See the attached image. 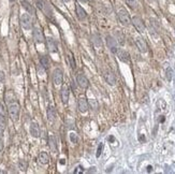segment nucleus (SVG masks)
<instances>
[{
  "mask_svg": "<svg viewBox=\"0 0 175 174\" xmlns=\"http://www.w3.org/2000/svg\"><path fill=\"white\" fill-rule=\"evenodd\" d=\"M8 111H9V115H10L12 121H16L18 119V117H20V104L17 102H9Z\"/></svg>",
  "mask_w": 175,
  "mask_h": 174,
  "instance_id": "obj_1",
  "label": "nucleus"
},
{
  "mask_svg": "<svg viewBox=\"0 0 175 174\" xmlns=\"http://www.w3.org/2000/svg\"><path fill=\"white\" fill-rule=\"evenodd\" d=\"M118 19H119V22H120L122 25H125V26H128V25H130V23H131V19H130L129 13H128L125 9H120L118 11Z\"/></svg>",
  "mask_w": 175,
  "mask_h": 174,
  "instance_id": "obj_2",
  "label": "nucleus"
},
{
  "mask_svg": "<svg viewBox=\"0 0 175 174\" xmlns=\"http://www.w3.org/2000/svg\"><path fill=\"white\" fill-rule=\"evenodd\" d=\"M132 24L133 26L136 27V29L139 31V32H144L145 31V25L143 23V20H142L140 17H138V16H134L133 18H132Z\"/></svg>",
  "mask_w": 175,
  "mask_h": 174,
  "instance_id": "obj_3",
  "label": "nucleus"
},
{
  "mask_svg": "<svg viewBox=\"0 0 175 174\" xmlns=\"http://www.w3.org/2000/svg\"><path fill=\"white\" fill-rule=\"evenodd\" d=\"M63 73L60 69H55L53 72V82L55 85H60L63 83Z\"/></svg>",
  "mask_w": 175,
  "mask_h": 174,
  "instance_id": "obj_4",
  "label": "nucleus"
},
{
  "mask_svg": "<svg viewBox=\"0 0 175 174\" xmlns=\"http://www.w3.org/2000/svg\"><path fill=\"white\" fill-rule=\"evenodd\" d=\"M107 43L109 48H110V51L113 54H116L117 51H118V45H117L116 40L113 38V37H111V36H109V37H107Z\"/></svg>",
  "mask_w": 175,
  "mask_h": 174,
  "instance_id": "obj_5",
  "label": "nucleus"
},
{
  "mask_svg": "<svg viewBox=\"0 0 175 174\" xmlns=\"http://www.w3.org/2000/svg\"><path fill=\"white\" fill-rule=\"evenodd\" d=\"M20 24L23 26L24 29H30L32 26V22H31V17L29 16V14H23L20 17Z\"/></svg>",
  "mask_w": 175,
  "mask_h": 174,
  "instance_id": "obj_6",
  "label": "nucleus"
},
{
  "mask_svg": "<svg viewBox=\"0 0 175 174\" xmlns=\"http://www.w3.org/2000/svg\"><path fill=\"white\" fill-rule=\"evenodd\" d=\"M136 46H138V48L140 49V52H142V53H146L148 51V46L146 44L145 40L143 38H141V37H138L136 39Z\"/></svg>",
  "mask_w": 175,
  "mask_h": 174,
  "instance_id": "obj_7",
  "label": "nucleus"
},
{
  "mask_svg": "<svg viewBox=\"0 0 175 174\" xmlns=\"http://www.w3.org/2000/svg\"><path fill=\"white\" fill-rule=\"evenodd\" d=\"M116 55H117V57H118V59H119L120 61H122V63H129V61H130V55H129L128 52L124 51V49L118 48Z\"/></svg>",
  "mask_w": 175,
  "mask_h": 174,
  "instance_id": "obj_8",
  "label": "nucleus"
},
{
  "mask_svg": "<svg viewBox=\"0 0 175 174\" xmlns=\"http://www.w3.org/2000/svg\"><path fill=\"white\" fill-rule=\"evenodd\" d=\"M34 39L37 43H43L44 42L43 32L39 27H34Z\"/></svg>",
  "mask_w": 175,
  "mask_h": 174,
  "instance_id": "obj_9",
  "label": "nucleus"
},
{
  "mask_svg": "<svg viewBox=\"0 0 175 174\" xmlns=\"http://www.w3.org/2000/svg\"><path fill=\"white\" fill-rule=\"evenodd\" d=\"M76 83L78 84V86L82 88H87L89 86V81L84 74H78L76 76Z\"/></svg>",
  "mask_w": 175,
  "mask_h": 174,
  "instance_id": "obj_10",
  "label": "nucleus"
},
{
  "mask_svg": "<svg viewBox=\"0 0 175 174\" xmlns=\"http://www.w3.org/2000/svg\"><path fill=\"white\" fill-rule=\"evenodd\" d=\"M78 110L81 113H86L88 111V102L85 98H80L78 101Z\"/></svg>",
  "mask_w": 175,
  "mask_h": 174,
  "instance_id": "obj_11",
  "label": "nucleus"
},
{
  "mask_svg": "<svg viewBox=\"0 0 175 174\" xmlns=\"http://www.w3.org/2000/svg\"><path fill=\"white\" fill-rule=\"evenodd\" d=\"M69 87L67 85H63L61 87V90H60V96H61V100H63V103H68L69 100Z\"/></svg>",
  "mask_w": 175,
  "mask_h": 174,
  "instance_id": "obj_12",
  "label": "nucleus"
},
{
  "mask_svg": "<svg viewBox=\"0 0 175 174\" xmlns=\"http://www.w3.org/2000/svg\"><path fill=\"white\" fill-rule=\"evenodd\" d=\"M30 133H31V135H32L34 138H39L40 136L39 125H38L37 123H34V121H32V123L30 124Z\"/></svg>",
  "mask_w": 175,
  "mask_h": 174,
  "instance_id": "obj_13",
  "label": "nucleus"
},
{
  "mask_svg": "<svg viewBox=\"0 0 175 174\" xmlns=\"http://www.w3.org/2000/svg\"><path fill=\"white\" fill-rule=\"evenodd\" d=\"M46 44H47V48H49V51L51 53L57 52V42L53 38H47Z\"/></svg>",
  "mask_w": 175,
  "mask_h": 174,
  "instance_id": "obj_14",
  "label": "nucleus"
},
{
  "mask_svg": "<svg viewBox=\"0 0 175 174\" xmlns=\"http://www.w3.org/2000/svg\"><path fill=\"white\" fill-rule=\"evenodd\" d=\"M104 77H105V81L107 82V84H110V85H115V83H116V77L114 75V73L111 72V71H107L105 72L104 74Z\"/></svg>",
  "mask_w": 175,
  "mask_h": 174,
  "instance_id": "obj_15",
  "label": "nucleus"
},
{
  "mask_svg": "<svg viewBox=\"0 0 175 174\" xmlns=\"http://www.w3.org/2000/svg\"><path fill=\"white\" fill-rule=\"evenodd\" d=\"M75 11H76V15H78V19L83 20V19L86 18V12H85V10L83 9L78 3L75 5Z\"/></svg>",
  "mask_w": 175,
  "mask_h": 174,
  "instance_id": "obj_16",
  "label": "nucleus"
},
{
  "mask_svg": "<svg viewBox=\"0 0 175 174\" xmlns=\"http://www.w3.org/2000/svg\"><path fill=\"white\" fill-rule=\"evenodd\" d=\"M38 160L41 164H47L49 162V155L46 154L45 152H42L39 154V157H38Z\"/></svg>",
  "mask_w": 175,
  "mask_h": 174,
  "instance_id": "obj_17",
  "label": "nucleus"
},
{
  "mask_svg": "<svg viewBox=\"0 0 175 174\" xmlns=\"http://www.w3.org/2000/svg\"><path fill=\"white\" fill-rule=\"evenodd\" d=\"M49 147H51V150L53 153H56L57 152V140H56V138L54 136V135H51L49 139Z\"/></svg>",
  "mask_w": 175,
  "mask_h": 174,
  "instance_id": "obj_18",
  "label": "nucleus"
},
{
  "mask_svg": "<svg viewBox=\"0 0 175 174\" xmlns=\"http://www.w3.org/2000/svg\"><path fill=\"white\" fill-rule=\"evenodd\" d=\"M56 110H55V107L54 106H49V109H47V118H49V121H54L56 119Z\"/></svg>",
  "mask_w": 175,
  "mask_h": 174,
  "instance_id": "obj_19",
  "label": "nucleus"
},
{
  "mask_svg": "<svg viewBox=\"0 0 175 174\" xmlns=\"http://www.w3.org/2000/svg\"><path fill=\"white\" fill-rule=\"evenodd\" d=\"M20 1H22V5H23V7H24L25 9L27 10V11H28L29 13H31V14H34V8H32V7L30 5L29 2H27L26 0H20Z\"/></svg>",
  "mask_w": 175,
  "mask_h": 174,
  "instance_id": "obj_20",
  "label": "nucleus"
},
{
  "mask_svg": "<svg viewBox=\"0 0 175 174\" xmlns=\"http://www.w3.org/2000/svg\"><path fill=\"white\" fill-rule=\"evenodd\" d=\"M40 63H41V66L44 68V69H47L49 66V58L46 57V56H42L41 59H40Z\"/></svg>",
  "mask_w": 175,
  "mask_h": 174,
  "instance_id": "obj_21",
  "label": "nucleus"
},
{
  "mask_svg": "<svg viewBox=\"0 0 175 174\" xmlns=\"http://www.w3.org/2000/svg\"><path fill=\"white\" fill-rule=\"evenodd\" d=\"M91 41L93 42V44L96 45V46H102V42H101V39H100V37L99 36H97V34H95V36H93L91 37Z\"/></svg>",
  "mask_w": 175,
  "mask_h": 174,
  "instance_id": "obj_22",
  "label": "nucleus"
},
{
  "mask_svg": "<svg viewBox=\"0 0 175 174\" xmlns=\"http://www.w3.org/2000/svg\"><path fill=\"white\" fill-rule=\"evenodd\" d=\"M68 58H69V61H70V66L72 69H75V60H74V56H73V54L71 52H68Z\"/></svg>",
  "mask_w": 175,
  "mask_h": 174,
  "instance_id": "obj_23",
  "label": "nucleus"
},
{
  "mask_svg": "<svg viewBox=\"0 0 175 174\" xmlns=\"http://www.w3.org/2000/svg\"><path fill=\"white\" fill-rule=\"evenodd\" d=\"M127 5H129L130 8L132 9H136V7H138V1L136 0H126Z\"/></svg>",
  "mask_w": 175,
  "mask_h": 174,
  "instance_id": "obj_24",
  "label": "nucleus"
},
{
  "mask_svg": "<svg viewBox=\"0 0 175 174\" xmlns=\"http://www.w3.org/2000/svg\"><path fill=\"white\" fill-rule=\"evenodd\" d=\"M5 125H7L5 114H3V113H0V126H2V127H5Z\"/></svg>",
  "mask_w": 175,
  "mask_h": 174,
  "instance_id": "obj_25",
  "label": "nucleus"
},
{
  "mask_svg": "<svg viewBox=\"0 0 175 174\" xmlns=\"http://www.w3.org/2000/svg\"><path fill=\"white\" fill-rule=\"evenodd\" d=\"M165 74H166V80H168V81H172V77H173V70H172L171 68H168V69H166Z\"/></svg>",
  "mask_w": 175,
  "mask_h": 174,
  "instance_id": "obj_26",
  "label": "nucleus"
},
{
  "mask_svg": "<svg viewBox=\"0 0 175 174\" xmlns=\"http://www.w3.org/2000/svg\"><path fill=\"white\" fill-rule=\"evenodd\" d=\"M116 36H117V40H118V42L122 44V45H124V43H125V41H124V36H122L119 31H116Z\"/></svg>",
  "mask_w": 175,
  "mask_h": 174,
  "instance_id": "obj_27",
  "label": "nucleus"
},
{
  "mask_svg": "<svg viewBox=\"0 0 175 174\" xmlns=\"http://www.w3.org/2000/svg\"><path fill=\"white\" fill-rule=\"evenodd\" d=\"M89 104H90L91 109H93V110H97L98 109V102L96 99H91V100H89Z\"/></svg>",
  "mask_w": 175,
  "mask_h": 174,
  "instance_id": "obj_28",
  "label": "nucleus"
},
{
  "mask_svg": "<svg viewBox=\"0 0 175 174\" xmlns=\"http://www.w3.org/2000/svg\"><path fill=\"white\" fill-rule=\"evenodd\" d=\"M70 140L72 143H78V135L75 134L74 132H71L70 133Z\"/></svg>",
  "mask_w": 175,
  "mask_h": 174,
  "instance_id": "obj_29",
  "label": "nucleus"
},
{
  "mask_svg": "<svg viewBox=\"0 0 175 174\" xmlns=\"http://www.w3.org/2000/svg\"><path fill=\"white\" fill-rule=\"evenodd\" d=\"M102 150H103V144L101 143V144L98 146V150H97V154H96V156L97 157H100V155L102 154Z\"/></svg>",
  "mask_w": 175,
  "mask_h": 174,
  "instance_id": "obj_30",
  "label": "nucleus"
},
{
  "mask_svg": "<svg viewBox=\"0 0 175 174\" xmlns=\"http://www.w3.org/2000/svg\"><path fill=\"white\" fill-rule=\"evenodd\" d=\"M84 172V168H83L82 165H78L76 169L74 170V173L75 174H78V173H83Z\"/></svg>",
  "mask_w": 175,
  "mask_h": 174,
  "instance_id": "obj_31",
  "label": "nucleus"
},
{
  "mask_svg": "<svg viewBox=\"0 0 175 174\" xmlns=\"http://www.w3.org/2000/svg\"><path fill=\"white\" fill-rule=\"evenodd\" d=\"M18 165H20V169L23 170V171H25V170H26V162H25V161H23V160H22V161H20Z\"/></svg>",
  "mask_w": 175,
  "mask_h": 174,
  "instance_id": "obj_32",
  "label": "nucleus"
},
{
  "mask_svg": "<svg viewBox=\"0 0 175 174\" xmlns=\"http://www.w3.org/2000/svg\"><path fill=\"white\" fill-rule=\"evenodd\" d=\"M3 81H5V74L2 71H0V83H2Z\"/></svg>",
  "mask_w": 175,
  "mask_h": 174,
  "instance_id": "obj_33",
  "label": "nucleus"
},
{
  "mask_svg": "<svg viewBox=\"0 0 175 174\" xmlns=\"http://www.w3.org/2000/svg\"><path fill=\"white\" fill-rule=\"evenodd\" d=\"M3 141H2V139H1V136H0V153L2 152V150H3Z\"/></svg>",
  "mask_w": 175,
  "mask_h": 174,
  "instance_id": "obj_34",
  "label": "nucleus"
},
{
  "mask_svg": "<svg viewBox=\"0 0 175 174\" xmlns=\"http://www.w3.org/2000/svg\"><path fill=\"white\" fill-rule=\"evenodd\" d=\"M3 132H5V127L0 126V136H1V138H2V135H3Z\"/></svg>",
  "mask_w": 175,
  "mask_h": 174,
  "instance_id": "obj_35",
  "label": "nucleus"
},
{
  "mask_svg": "<svg viewBox=\"0 0 175 174\" xmlns=\"http://www.w3.org/2000/svg\"><path fill=\"white\" fill-rule=\"evenodd\" d=\"M139 140L141 141V142H145L146 139H145V136H144V135L141 134V135H140V138H139Z\"/></svg>",
  "mask_w": 175,
  "mask_h": 174,
  "instance_id": "obj_36",
  "label": "nucleus"
},
{
  "mask_svg": "<svg viewBox=\"0 0 175 174\" xmlns=\"http://www.w3.org/2000/svg\"><path fill=\"white\" fill-rule=\"evenodd\" d=\"M0 113H3L5 114V109H3V106H2L1 103H0Z\"/></svg>",
  "mask_w": 175,
  "mask_h": 174,
  "instance_id": "obj_37",
  "label": "nucleus"
},
{
  "mask_svg": "<svg viewBox=\"0 0 175 174\" xmlns=\"http://www.w3.org/2000/svg\"><path fill=\"white\" fill-rule=\"evenodd\" d=\"M164 121H165L164 116H160V118H159V121H160V123H163Z\"/></svg>",
  "mask_w": 175,
  "mask_h": 174,
  "instance_id": "obj_38",
  "label": "nucleus"
},
{
  "mask_svg": "<svg viewBox=\"0 0 175 174\" xmlns=\"http://www.w3.org/2000/svg\"><path fill=\"white\" fill-rule=\"evenodd\" d=\"M151 170H153V167H151V165H148V167H147V172H151Z\"/></svg>",
  "mask_w": 175,
  "mask_h": 174,
  "instance_id": "obj_39",
  "label": "nucleus"
},
{
  "mask_svg": "<svg viewBox=\"0 0 175 174\" xmlns=\"http://www.w3.org/2000/svg\"><path fill=\"white\" fill-rule=\"evenodd\" d=\"M109 141H110V142H114V141H115L114 136H110V138H109Z\"/></svg>",
  "mask_w": 175,
  "mask_h": 174,
  "instance_id": "obj_40",
  "label": "nucleus"
},
{
  "mask_svg": "<svg viewBox=\"0 0 175 174\" xmlns=\"http://www.w3.org/2000/svg\"><path fill=\"white\" fill-rule=\"evenodd\" d=\"M78 1H81L83 3H86V2H87V0H78Z\"/></svg>",
  "mask_w": 175,
  "mask_h": 174,
  "instance_id": "obj_41",
  "label": "nucleus"
},
{
  "mask_svg": "<svg viewBox=\"0 0 175 174\" xmlns=\"http://www.w3.org/2000/svg\"><path fill=\"white\" fill-rule=\"evenodd\" d=\"M63 2H70V1H71V0H63Z\"/></svg>",
  "mask_w": 175,
  "mask_h": 174,
  "instance_id": "obj_42",
  "label": "nucleus"
},
{
  "mask_svg": "<svg viewBox=\"0 0 175 174\" xmlns=\"http://www.w3.org/2000/svg\"><path fill=\"white\" fill-rule=\"evenodd\" d=\"M60 163H64V159H61V161H60Z\"/></svg>",
  "mask_w": 175,
  "mask_h": 174,
  "instance_id": "obj_43",
  "label": "nucleus"
},
{
  "mask_svg": "<svg viewBox=\"0 0 175 174\" xmlns=\"http://www.w3.org/2000/svg\"><path fill=\"white\" fill-rule=\"evenodd\" d=\"M10 1H12V2H13V1H15V0H10Z\"/></svg>",
  "mask_w": 175,
  "mask_h": 174,
  "instance_id": "obj_44",
  "label": "nucleus"
}]
</instances>
